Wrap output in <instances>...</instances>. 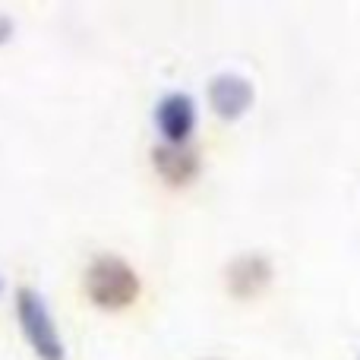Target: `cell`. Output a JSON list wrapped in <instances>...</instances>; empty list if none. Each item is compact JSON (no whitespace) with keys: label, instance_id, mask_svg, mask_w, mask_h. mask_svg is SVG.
<instances>
[{"label":"cell","instance_id":"1","mask_svg":"<svg viewBox=\"0 0 360 360\" xmlns=\"http://www.w3.org/2000/svg\"><path fill=\"white\" fill-rule=\"evenodd\" d=\"M86 294L101 310H124L139 297V275L127 259L101 253L86 269Z\"/></svg>","mask_w":360,"mask_h":360},{"label":"cell","instance_id":"2","mask_svg":"<svg viewBox=\"0 0 360 360\" xmlns=\"http://www.w3.org/2000/svg\"><path fill=\"white\" fill-rule=\"evenodd\" d=\"M16 316H19V329H22L25 342L32 345L41 360H63L67 348H63V338L57 332L54 319H51L48 304L41 300V294L35 288H19L16 291Z\"/></svg>","mask_w":360,"mask_h":360},{"label":"cell","instance_id":"3","mask_svg":"<svg viewBox=\"0 0 360 360\" xmlns=\"http://www.w3.org/2000/svg\"><path fill=\"white\" fill-rule=\"evenodd\" d=\"M155 124L162 130L165 143H186L196 127V105L190 95L184 92H168L155 105Z\"/></svg>","mask_w":360,"mask_h":360},{"label":"cell","instance_id":"4","mask_svg":"<svg viewBox=\"0 0 360 360\" xmlns=\"http://www.w3.org/2000/svg\"><path fill=\"white\" fill-rule=\"evenodd\" d=\"M152 165L165 184L186 186L199 174V152L190 143H162L152 149Z\"/></svg>","mask_w":360,"mask_h":360},{"label":"cell","instance_id":"5","mask_svg":"<svg viewBox=\"0 0 360 360\" xmlns=\"http://www.w3.org/2000/svg\"><path fill=\"white\" fill-rule=\"evenodd\" d=\"M209 105L218 117L237 120L253 105V86L237 73H221L209 82Z\"/></svg>","mask_w":360,"mask_h":360},{"label":"cell","instance_id":"6","mask_svg":"<svg viewBox=\"0 0 360 360\" xmlns=\"http://www.w3.org/2000/svg\"><path fill=\"white\" fill-rule=\"evenodd\" d=\"M224 278H228V288L234 297H253V294H259L262 288L272 281V262L259 253L237 256L228 266Z\"/></svg>","mask_w":360,"mask_h":360}]
</instances>
